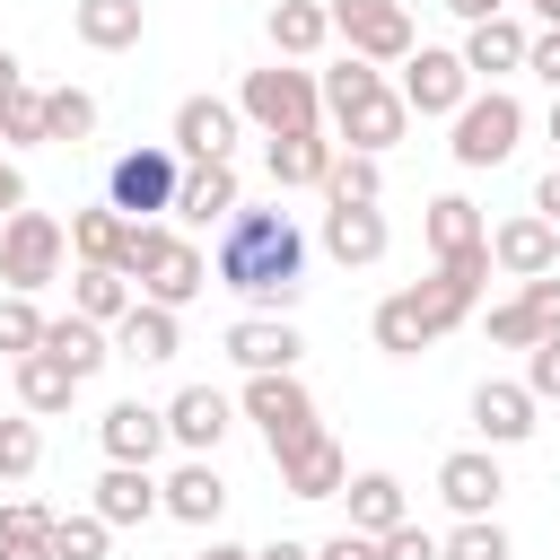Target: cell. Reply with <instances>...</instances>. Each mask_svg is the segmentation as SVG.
Returning <instances> with one entry per match:
<instances>
[{
  "label": "cell",
  "instance_id": "cell-12",
  "mask_svg": "<svg viewBox=\"0 0 560 560\" xmlns=\"http://www.w3.org/2000/svg\"><path fill=\"white\" fill-rule=\"evenodd\" d=\"M490 262H499L508 280H542V271H560V228L534 219V210H516V219L490 228Z\"/></svg>",
  "mask_w": 560,
  "mask_h": 560
},
{
  "label": "cell",
  "instance_id": "cell-14",
  "mask_svg": "<svg viewBox=\"0 0 560 560\" xmlns=\"http://www.w3.org/2000/svg\"><path fill=\"white\" fill-rule=\"evenodd\" d=\"M236 210H245V184H236V166H228V158L184 166V192H175V219H184V228H228Z\"/></svg>",
  "mask_w": 560,
  "mask_h": 560
},
{
  "label": "cell",
  "instance_id": "cell-6",
  "mask_svg": "<svg viewBox=\"0 0 560 560\" xmlns=\"http://www.w3.org/2000/svg\"><path fill=\"white\" fill-rule=\"evenodd\" d=\"M420 236H429V254H438V271L446 280H464V289H481L499 262H490V228H481V210L464 201V192H438L429 201V219H420Z\"/></svg>",
  "mask_w": 560,
  "mask_h": 560
},
{
  "label": "cell",
  "instance_id": "cell-27",
  "mask_svg": "<svg viewBox=\"0 0 560 560\" xmlns=\"http://www.w3.org/2000/svg\"><path fill=\"white\" fill-rule=\"evenodd\" d=\"M525 44H534V35H525L516 18H481V26L464 35V70H472V79H508V70H525Z\"/></svg>",
  "mask_w": 560,
  "mask_h": 560
},
{
  "label": "cell",
  "instance_id": "cell-54",
  "mask_svg": "<svg viewBox=\"0 0 560 560\" xmlns=\"http://www.w3.org/2000/svg\"><path fill=\"white\" fill-rule=\"evenodd\" d=\"M254 560H315V551H306V542H289V534H280V542H262V551H254Z\"/></svg>",
  "mask_w": 560,
  "mask_h": 560
},
{
  "label": "cell",
  "instance_id": "cell-18",
  "mask_svg": "<svg viewBox=\"0 0 560 560\" xmlns=\"http://www.w3.org/2000/svg\"><path fill=\"white\" fill-rule=\"evenodd\" d=\"M499 490H508V481H499V455H490V446H464V455L438 464V499H446L455 516H490Z\"/></svg>",
  "mask_w": 560,
  "mask_h": 560
},
{
  "label": "cell",
  "instance_id": "cell-24",
  "mask_svg": "<svg viewBox=\"0 0 560 560\" xmlns=\"http://www.w3.org/2000/svg\"><path fill=\"white\" fill-rule=\"evenodd\" d=\"M158 490H166V516H184V525H219V508H228V481L210 472V455H184Z\"/></svg>",
  "mask_w": 560,
  "mask_h": 560
},
{
  "label": "cell",
  "instance_id": "cell-40",
  "mask_svg": "<svg viewBox=\"0 0 560 560\" xmlns=\"http://www.w3.org/2000/svg\"><path fill=\"white\" fill-rule=\"evenodd\" d=\"M44 332H52V315H35V298H0V359L44 350Z\"/></svg>",
  "mask_w": 560,
  "mask_h": 560
},
{
  "label": "cell",
  "instance_id": "cell-56",
  "mask_svg": "<svg viewBox=\"0 0 560 560\" xmlns=\"http://www.w3.org/2000/svg\"><path fill=\"white\" fill-rule=\"evenodd\" d=\"M525 9H534V18H542V26H560V0H525Z\"/></svg>",
  "mask_w": 560,
  "mask_h": 560
},
{
  "label": "cell",
  "instance_id": "cell-26",
  "mask_svg": "<svg viewBox=\"0 0 560 560\" xmlns=\"http://www.w3.org/2000/svg\"><path fill=\"white\" fill-rule=\"evenodd\" d=\"M332 44V9L324 0H271V52L280 61H306Z\"/></svg>",
  "mask_w": 560,
  "mask_h": 560
},
{
  "label": "cell",
  "instance_id": "cell-17",
  "mask_svg": "<svg viewBox=\"0 0 560 560\" xmlns=\"http://www.w3.org/2000/svg\"><path fill=\"white\" fill-rule=\"evenodd\" d=\"M228 149H236V105L184 96V105H175V158H184V166H210V158H228Z\"/></svg>",
  "mask_w": 560,
  "mask_h": 560
},
{
  "label": "cell",
  "instance_id": "cell-35",
  "mask_svg": "<svg viewBox=\"0 0 560 560\" xmlns=\"http://www.w3.org/2000/svg\"><path fill=\"white\" fill-rule=\"evenodd\" d=\"M52 508H35V499H9L0 508V560H52Z\"/></svg>",
  "mask_w": 560,
  "mask_h": 560
},
{
  "label": "cell",
  "instance_id": "cell-50",
  "mask_svg": "<svg viewBox=\"0 0 560 560\" xmlns=\"http://www.w3.org/2000/svg\"><path fill=\"white\" fill-rule=\"evenodd\" d=\"M18 210H26V175L0 158V219H18Z\"/></svg>",
  "mask_w": 560,
  "mask_h": 560
},
{
  "label": "cell",
  "instance_id": "cell-23",
  "mask_svg": "<svg viewBox=\"0 0 560 560\" xmlns=\"http://www.w3.org/2000/svg\"><path fill=\"white\" fill-rule=\"evenodd\" d=\"M166 508V490L149 481V464H105V481H96V516L105 525H149Z\"/></svg>",
  "mask_w": 560,
  "mask_h": 560
},
{
  "label": "cell",
  "instance_id": "cell-37",
  "mask_svg": "<svg viewBox=\"0 0 560 560\" xmlns=\"http://www.w3.org/2000/svg\"><path fill=\"white\" fill-rule=\"evenodd\" d=\"M96 131V96L88 88H44V140H88Z\"/></svg>",
  "mask_w": 560,
  "mask_h": 560
},
{
  "label": "cell",
  "instance_id": "cell-16",
  "mask_svg": "<svg viewBox=\"0 0 560 560\" xmlns=\"http://www.w3.org/2000/svg\"><path fill=\"white\" fill-rule=\"evenodd\" d=\"M96 438H105V464H158V446H166V402H114L105 420H96Z\"/></svg>",
  "mask_w": 560,
  "mask_h": 560
},
{
  "label": "cell",
  "instance_id": "cell-51",
  "mask_svg": "<svg viewBox=\"0 0 560 560\" xmlns=\"http://www.w3.org/2000/svg\"><path fill=\"white\" fill-rule=\"evenodd\" d=\"M534 219H551V228H560V166L534 184Z\"/></svg>",
  "mask_w": 560,
  "mask_h": 560
},
{
  "label": "cell",
  "instance_id": "cell-19",
  "mask_svg": "<svg viewBox=\"0 0 560 560\" xmlns=\"http://www.w3.org/2000/svg\"><path fill=\"white\" fill-rule=\"evenodd\" d=\"M228 420H236V411H228L219 385H184V394L166 402V438H175L184 455H210V446L228 438Z\"/></svg>",
  "mask_w": 560,
  "mask_h": 560
},
{
  "label": "cell",
  "instance_id": "cell-31",
  "mask_svg": "<svg viewBox=\"0 0 560 560\" xmlns=\"http://www.w3.org/2000/svg\"><path fill=\"white\" fill-rule=\"evenodd\" d=\"M122 245H131V219L105 201V210H70V254L96 262V271H122Z\"/></svg>",
  "mask_w": 560,
  "mask_h": 560
},
{
  "label": "cell",
  "instance_id": "cell-42",
  "mask_svg": "<svg viewBox=\"0 0 560 560\" xmlns=\"http://www.w3.org/2000/svg\"><path fill=\"white\" fill-rule=\"evenodd\" d=\"M105 542H114V525L88 508V516H61L52 525V560H105Z\"/></svg>",
  "mask_w": 560,
  "mask_h": 560
},
{
  "label": "cell",
  "instance_id": "cell-58",
  "mask_svg": "<svg viewBox=\"0 0 560 560\" xmlns=\"http://www.w3.org/2000/svg\"><path fill=\"white\" fill-rule=\"evenodd\" d=\"M0 228H9V219H0Z\"/></svg>",
  "mask_w": 560,
  "mask_h": 560
},
{
  "label": "cell",
  "instance_id": "cell-34",
  "mask_svg": "<svg viewBox=\"0 0 560 560\" xmlns=\"http://www.w3.org/2000/svg\"><path fill=\"white\" fill-rule=\"evenodd\" d=\"M402 298H411V315L429 324V341H446V332L472 315V298H481V289H464V280H446V271H429V280H411Z\"/></svg>",
  "mask_w": 560,
  "mask_h": 560
},
{
  "label": "cell",
  "instance_id": "cell-7",
  "mask_svg": "<svg viewBox=\"0 0 560 560\" xmlns=\"http://www.w3.org/2000/svg\"><path fill=\"white\" fill-rule=\"evenodd\" d=\"M61 254H70V228H61L52 210H18V219L0 228V280H9V298L52 289V280H61Z\"/></svg>",
  "mask_w": 560,
  "mask_h": 560
},
{
  "label": "cell",
  "instance_id": "cell-44",
  "mask_svg": "<svg viewBox=\"0 0 560 560\" xmlns=\"http://www.w3.org/2000/svg\"><path fill=\"white\" fill-rule=\"evenodd\" d=\"M516 306L534 315V332H542V341H560V271H542V280H516Z\"/></svg>",
  "mask_w": 560,
  "mask_h": 560
},
{
  "label": "cell",
  "instance_id": "cell-10",
  "mask_svg": "<svg viewBox=\"0 0 560 560\" xmlns=\"http://www.w3.org/2000/svg\"><path fill=\"white\" fill-rule=\"evenodd\" d=\"M324 9H332V35H341L359 61H411V52H420L402 0H324Z\"/></svg>",
  "mask_w": 560,
  "mask_h": 560
},
{
  "label": "cell",
  "instance_id": "cell-45",
  "mask_svg": "<svg viewBox=\"0 0 560 560\" xmlns=\"http://www.w3.org/2000/svg\"><path fill=\"white\" fill-rule=\"evenodd\" d=\"M525 394L534 402H560V341H534L525 350Z\"/></svg>",
  "mask_w": 560,
  "mask_h": 560
},
{
  "label": "cell",
  "instance_id": "cell-1",
  "mask_svg": "<svg viewBox=\"0 0 560 560\" xmlns=\"http://www.w3.org/2000/svg\"><path fill=\"white\" fill-rule=\"evenodd\" d=\"M210 280L236 289V298H254V306H271V315H289L298 289H306V236H298V219L289 210H236L219 228V245H210Z\"/></svg>",
  "mask_w": 560,
  "mask_h": 560
},
{
  "label": "cell",
  "instance_id": "cell-43",
  "mask_svg": "<svg viewBox=\"0 0 560 560\" xmlns=\"http://www.w3.org/2000/svg\"><path fill=\"white\" fill-rule=\"evenodd\" d=\"M0 140H9V149H26V140H44V88H18V96L0 105Z\"/></svg>",
  "mask_w": 560,
  "mask_h": 560
},
{
  "label": "cell",
  "instance_id": "cell-20",
  "mask_svg": "<svg viewBox=\"0 0 560 560\" xmlns=\"http://www.w3.org/2000/svg\"><path fill=\"white\" fill-rule=\"evenodd\" d=\"M280 490H289V499H341V490H350V455H341L332 438H306V446L280 455Z\"/></svg>",
  "mask_w": 560,
  "mask_h": 560
},
{
  "label": "cell",
  "instance_id": "cell-38",
  "mask_svg": "<svg viewBox=\"0 0 560 560\" xmlns=\"http://www.w3.org/2000/svg\"><path fill=\"white\" fill-rule=\"evenodd\" d=\"M376 350H394V359H420V350H429V324L411 315V298H402V289L376 306Z\"/></svg>",
  "mask_w": 560,
  "mask_h": 560
},
{
  "label": "cell",
  "instance_id": "cell-57",
  "mask_svg": "<svg viewBox=\"0 0 560 560\" xmlns=\"http://www.w3.org/2000/svg\"><path fill=\"white\" fill-rule=\"evenodd\" d=\"M551 149H560V96H551Z\"/></svg>",
  "mask_w": 560,
  "mask_h": 560
},
{
  "label": "cell",
  "instance_id": "cell-55",
  "mask_svg": "<svg viewBox=\"0 0 560 560\" xmlns=\"http://www.w3.org/2000/svg\"><path fill=\"white\" fill-rule=\"evenodd\" d=\"M201 560H254V551H245V542H219V534H210V551H201Z\"/></svg>",
  "mask_w": 560,
  "mask_h": 560
},
{
  "label": "cell",
  "instance_id": "cell-3",
  "mask_svg": "<svg viewBox=\"0 0 560 560\" xmlns=\"http://www.w3.org/2000/svg\"><path fill=\"white\" fill-rule=\"evenodd\" d=\"M122 280H140V298H149V306H175V315H184V306L210 289V254H201L192 236H175L166 219H131Z\"/></svg>",
  "mask_w": 560,
  "mask_h": 560
},
{
  "label": "cell",
  "instance_id": "cell-53",
  "mask_svg": "<svg viewBox=\"0 0 560 560\" xmlns=\"http://www.w3.org/2000/svg\"><path fill=\"white\" fill-rule=\"evenodd\" d=\"M18 88H26V70H18V52H9V44H0V105H9V96H18Z\"/></svg>",
  "mask_w": 560,
  "mask_h": 560
},
{
  "label": "cell",
  "instance_id": "cell-36",
  "mask_svg": "<svg viewBox=\"0 0 560 560\" xmlns=\"http://www.w3.org/2000/svg\"><path fill=\"white\" fill-rule=\"evenodd\" d=\"M376 192H385V158L341 149V158H332V175H324V201L341 210V201H376Z\"/></svg>",
  "mask_w": 560,
  "mask_h": 560
},
{
  "label": "cell",
  "instance_id": "cell-52",
  "mask_svg": "<svg viewBox=\"0 0 560 560\" xmlns=\"http://www.w3.org/2000/svg\"><path fill=\"white\" fill-rule=\"evenodd\" d=\"M438 9H455L464 26H481V18H499V0H438Z\"/></svg>",
  "mask_w": 560,
  "mask_h": 560
},
{
  "label": "cell",
  "instance_id": "cell-25",
  "mask_svg": "<svg viewBox=\"0 0 560 560\" xmlns=\"http://www.w3.org/2000/svg\"><path fill=\"white\" fill-rule=\"evenodd\" d=\"M341 499H350V534H368V542H385L394 525H411V499H402L394 472H359Z\"/></svg>",
  "mask_w": 560,
  "mask_h": 560
},
{
  "label": "cell",
  "instance_id": "cell-30",
  "mask_svg": "<svg viewBox=\"0 0 560 560\" xmlns=\"http://www.w3.org/2000/svg\"><path fill=\"white\" fill-rule=\"evenodd\" d=\"M70 26H79V44H88V52H131L149 18H140V0H79V9H70Z\"/></svg>",
  "mask_w": 560,
  "mask_h": 560
},
{
  "label": "cell",
  "instance_id": "cell-21",
  "mask_svg": "<svg viewBox=\"0 0 560 560\" xmlns=\"http://www.w3.org/2000/svg\"><path fill=\"white\" fill-rule=\"evenodd\" d=\"M472 429H481V446H516V438H534V394L508 385V376L472 385Z\"/></svg>",
  "mask_w": 560,
  "mask_h": 560
},
{
  "label": "cell",
  "instance_id": "cell-28",
  "mask_svg": "<svg viewBox=\"0 0 560 560\" xmlns=\"http://www.w3.org/2000/svg\"><path fill=\"white\" fill-rule=\"evenodd\" d=\"M332 158H341V140H324V131H298V140H271V149H262V166H271V184H280V192L324 184V175H332Z\"/></svg>",
  "mask_w": 560,
  "mask_h": 560
},
{
  "label": "cell",
  "instance_id": "cell-4",
  "mask_svg": "<svg viewBox=\"0 0 560 560\" xmlns=\"http://www.w3.org/2000/svg\"><path fill=\"white\" fill-rule=\"evenodd\" d=\"M245 122H262V140H298V131H324V79L298 70V61H271V70H245V96H236Z\"/></svg>",
  "mask_w": 560,
  "mask_h": 560
},
{
  "label": "cell",
  "instance_id": "cell-29",
  "mask_svg": "<svg viewBox=\"0 0 560 560\" xmlns=\"http://www.w3.org/2000/svg\"><path fill=\"white\" fill-rule=\"evenodd\" d=\"M18 368V411H35V420H52V411H70V394H79V376L52 359V350H26V359H9Z\"/></svg>",
  "mask_w": 560,
  "mask_h": 560
},
{
  "label": "cell",
  "instance_id": "cell-46",
  "mask_svg": "<svg viewBox=\"0 0 560 560\" xmlns=\"http://www.w3.org/2000/svg\"><path fill=\"white\" fill-rule=\"evenodd\" d=\"M490 341H499V350H534L542 332H534V315H525V306L508 298V306H490Z\"/></svg>",
  "mask_w": 560,
  "mask_h": 560
},
{
  "label": "cell",
  "instance_id": "cell-11",
  "mask_svg": "<svg viewBox=\"0 0 560 560\" xmlns=\"http://www.w3.org/2000/svg\"><path fill=\"white\" fill-rule=\"evenodd\" d=\"M402 105L411 114H464L472 105V70H464V52H438V44H420L411 61H402Z\"/></svg>",
  "mask_w": 560,
  "mask_h": 560
},
{
  "label": "cell",
  "instance_id": "cell-15",
  "mask_svg": "<svg viewBox=\"0 0 560 560\" xmlns=\"http://www.w3.org/2000/svg\"><path fill=\"white\" fill-rule=\"evenodd\" d=\"M385 245H394V228H385L376 201H341V210H324V254H332V262L368 271V262H385Z\"/></svg>",
  "mask_w": 560,
  "mask_h": 560
},
{
  "label": "cell",
  "instance_id": "cell-5",
  "mask_svg": "<svg viewBox=\"0 0 560 560\" xmlns=\"http://www.w3.org/2000/svg\"><path fill=\"white\" fill-rule=\"evenodd\" d=\"M175 192H184L175 140H140V149H122V158L105 166V201H114L122 219H158V210H175Z\"/></svg>",
  "mask_w": 560,
  "mask_h": 560
},
{
  "label": "cell",
  "instance_id": "cell-48",
  "mask_svg": "<svg viewBox=\"0 0 560 560\" xmlns=\"http://www.w3.org/2000/svg\"><path fill=\"white\" fill-rule=\"evenodd\" d=\"M525 70H534V79H551V96H560V26H542V35L525 44Z\"/></svg>",
  "mask_w": 560,
  "mask_h": 560
},
{
  "label": "cell",
  "instance_id": "cell-33",
  "mask_svg": "<svg viewBox=\"0 0 560 560\" xmlns=\"http://www.w3.org/2000/svg\"><path fill=\"white\" fill-rule=\"evenodd\" d=\"M140 306V289L122 280V271H96V262H79V280H70V315H88V324H122Z\"/></svg>",
  "mask_w": 560,
  "mask_h": 560
},
{
  "label": "cell",
  "instance_id": "cell-32",
  "mask_svg": "<svg viewBox=\"0 0 560 560\" xmlns=\"http://www.w3.org/2000/svg\"><path fill=\"white\" fill-rule=\"evenodd\" d=\"M44 350H52V359H61V368H70L79 385H88V376H96V368L114 359V332H105V324H88V315H52Z\"/></svg>",
  "mask_w": 560,
  "mask_h": 560
},
{
  "label": "cell",
  "instance_id": "cell-39",
  "mask_svg": "<svg viewBox=\"0 0 560 560\" xmlns=\"http://www.w3.org/2000/svg\"><path fill=\"white\" fill-rule=\"evenodd\" d=\"M438 560H516V551H508V525H499V516H464V525L438 542Z\"/></svg>",
  "mask_w": 560,
  "mask_h": 560
},
{
  "label": "cell",
  "instance_id": "cell-22",
  "mask_svg": "<svg viewBox=\"0 0 560 560\" xmlns=\"http://www.w3.org/2000/svg\"><path fill=\"white\" fill-rule=\"evenodd\" d=\"M184 350V324H175V306H131L122 324H114V359H140V368H158V359H175Z\"/></svg>",
  "mask_w": 560,
  "mask_h": 560
},
{
  "label": "cell",
  "instance_id": "cell-13",
  "mask_svg": "<svg viewBox=\"0 0 560 560\" xmlns=\"http://www.w3.org/2000/svg\"><path fill=\"white\" fill-rule=\"evenodd\" d=\"M298 324L289 315H245V324H228V359L245 368V376H298Z\"/></svg>",
  "mask_w": 560,
  "mask_h": 560
},
{
  "label": "cell",
  "instance_id": "cell-47",
  "mask_svg": "<svg viewBox=\"0 0 560 560\" xmlns=\"http://www.w3.org/2000/svg\"><path fill=\"white\" fill-rule=\"evenodd\" d=\"M376 560H438V534H429V525H394V534L376 542Z\"/></svg>",
  "mask_w": 560,
  "mask_h": 560
},
{
  "label": "cell",
  "instance_id": "cell-49",
  "mask_svg": "<svg viewBox=\"0 0 560 560\" xmlns=\"http://www.w3.org/2000/svg\"><path fill=\"white\" fill-rule=\"evenodd\" d=\"M315 560H376V542H368V534H350V525H341V534H332V542H315Z\"/></svg>",
  "mask_w": 560,
  "mask_h": 560
},
{
  "label": "cell",
  "instance_id": "cell-41",
  "mask_svg": "<svg viewBox=\"0 0 560 560\" xmlns=\"http://www.w3.org/2000/svg\"><path fill=\"white\" fill-rule=\"evenodd\" d=\"M35 464H44V429H35V411L0 420V481H26Z\"/></svg>",
  "mask_w": 560,
  "mask_h": 560
},
{
  "label": "cell",
  "instance_id": "cell-8",
  "mask_svg": "<svg viewBox=\"0 0 560 560\" xmlns=\"http://www.w3.org/2000/svg\"><path fill=\"white\" fill-rule=\"evenodd\" d=\"M516 140H525V105H516L508 88H481V96L455 114V140H446V149H455V166L481 175V166H508Z\"/></svg>",
  "mask_w": 560,
  "mask_h": 560
},
{
  "label": "cell",
  "instance_id": "cell-9",
  "mask_svg": "<svg viewBox=\"0 0 560 560\" xmlns=\"http://www.w3.org/2000/svg\"><path fill=\"white\" fill-rule=\"evenodd\" d=\"M245 420L262 429V446H271V464H280L289 446H306V438H324V429H315V394H306L298 376H245Z\"/></svg>",
  "mask_w": 560,
  "mask_h": 560
},
{
  "label": "cell",
  "instance_id": "cell-2",
  "mask_svg": "<svg viewBox=\"0 0 560 560\" xmlns=\"http://www.w3.org/2000/svg\"><path fill=\"white\" fill-rule=\"evenodd\" d=\"M324 114H332L341 149H359V158H385V149L411 131L402 88H385V70H376V61H359V52H341V61L324 70Z\"/></svg>",
  "mask_w": 560,
  "mask_h": 560
}]
</instances>
